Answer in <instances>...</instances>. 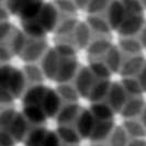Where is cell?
<instances>
[{"mask_svg":"<svg viewBox=\"0 0 146 146\" xmlns=\"http://www.w3.org/2000/svg\"><path fill=\"white\" fill-rule=\"evenodd\" d=\"M37 24L42 28L45 34L54 30L58 22V10L52 3H43L37 17L34 19Z\"/></svg>","mask_w":146,"mask_h":146,"instance_id":"2","label":"cell"},{"mask_svg":"<svg viewBox=\"0 0 146 146\" xmlns=\"http://www.w3.org/2000/svg\"><path fill=\"white\" fill-rule=\"evenodd\" d=\"M27 40L28 38L22 31H19L17 29L12 30L10 36L8 37L7 40V46L9 47L10 52L12 53V55H15V54L20 55L21 54L22 50L27 43Z\"/></svg>","mask_w":146,"mask_h":146,"instance_id":"19","label":"cell"},{"mask_svg":"<svg viewBox=\"0 0 146 146\" xmlns=\"http://www.w3.org/2000/svg\"><path fill=\"white\" fill-rule=\"evenodd\" d=\"M12 30H13V27L10 22H0V44L5 43L7 41L8 37L10 36V34L12 32Z\"/></svg>","mask_w":146,"mask_h":146,"instance_id":"37","label":"cell"},{"mask_svg":"<svg viewBox=\"0 0 146 146\" xmlns=\"http://www.w3.org/2000/svg\"><path fill=\"white\" fill-rule=\"evenodd\" d=\"M127 94L124 90L122 84L120 82H113L111 85V88L108 94V106L112 109V111L115 112H121L122 108L124 107L125 102L129 97H126Z\"/></svg>","mask_w":146,"mask_h":146,"instance_id":"6","label":"cell"},{"mask_svg":"<svg viewBox=\"0 0 146 146\" xmlns=\"http://www.w3.org/2000/svg\"><path fill=\"white\" fill-rule=\"evenodd\" d=\"M56 92L58 94L62 100H65L67 103H76L78 99V92L74 86L69 84H59Z\"/></svg>","mask_w":146,"mask_h":146,"instance_id":"28","label":"cell"},{"mask_svg":"<svg viewBox=\"0 0 146 146\" xmlns=\"http://www.w3.org/2000/svg\"><path fill=\"white\" fill-rule=\"evenodd\" d=\"M47 88L43 85H34L25 89L23 94V106H35L41 107Z\"/></svg>","mask_w":146,"mask_h":146,"instance_id":"14","label":"cell"},{"mask_svg":"<svg viewBox=\"0 0 146 146\" xmlns=\"http://www.w3.org/2000/svg\"><path fill=\"white\" fill-rule=\"evenodd\" d=\"M95 76L92 75L89 67L80 68L75 76V89L77 90L78 96L88 98L91 91V88L95 84Z\"/></svg>","mask_w":146,"mask_h":146,"instance_id":"3","label":"cell"},{"mask_svg":"<svg viewBox=\"0 0 146 146\" xmlns=\"http://www.w3.org/2000/svg\"><path fill=\"white\" fill-rule=\"evenodd\" d=\"M47 51L46 46V40L43 38H29L27 40V43L22 50L21 58L28 63V64H33L36 62L38 58H41Z\"/></svg>","mask_w":146,"mask_h":146,"instance_id":"1","label":"cell"},{"mask_svg":"<svg viewBox=\"0 0 146 146\" xmlns=\"http://www.w3.org/2000/svg\"><path fill=\"white\" fill-rule=\"evenodd\" d=\"M127 146H146V141L144 139H132L129 142Z\"/></svg>","mask_w":146,"mask_h":146,"instance_id":"46","label":"cell"},{"mask_svg":"<svg viewBox=\"0 0 146 146\" xmlns=\"http://www.w3.org/2000/svg\"><path fill=\"white\" fill-rule=\"evenodd\" d=\"M145 102L144 99L139 96V97H131L127 98L126 102H125L124 107L121 110V114L124 117L129 119H135V117L139 115L142 113V111L145 108Z\"/></svg>","mask_w":146,"mask_h":146,"instance_id":"15","label":"cell"},{"mask_svg":"<svg viewBox=\"0 0 146 146\" xmlns=\"http://www.w3.org/2000/svg\"><path fill=\"white\" fill-rule=\"evenodd\" d=\"M59 55L57 52L55 51V48H50L47 50L46 53L43 55L42 58V73L45 77L50 78V79H55L57 69H58L59 64Z\"/></svg>","mask_w":146,"mask_h":146,"instance_id":"9","label":"cell"},{"mask_svg":"<svg viewBox=\"0 0 146 146\" xmlns=\"http://www.w3.org/2000/svg\"><path fill=\"white\" fill-rule=\"evenodd\" d=\"M142 117H141V123L143 124V126L145 127V130H146V106H145V108H144V110L142 111Z\"/></svg>","mask_w":146,"mask_h":146,"instance_id":"47","label":"cell"},{"mask_svg":"<svg viewBox=\"0 0 146 146\" xmlns=\"http://www.w3.org/2000/svg\"><path fill=\"white\" fill-rule=\"evenodd\" d=\"M56 134L60 142H65L67 145H76L81 139L75 127L70 125H58Z\"/></svg>","mask_w":146,"mask_h":146,"instance_id":"20","label":"cell"},{"mask_svg":"<svg viewBox=\"0 0 146 146\" xmlns=\"http://www.w3.org/2000/svg\"><path fill=\"white\" fill-rule=\"evenodd\" d=\"M122 86H123L124 90L126 91V94H130L131 97H139L143 92L137 79L134 78V77L124 78L123 81H122Z\"/></svg>","mask_w":146,"mask_h":146,"instance_id":"33","label":"cell"},{"mask_svg":"<svg viewBox=\"0 0 146 146\" xmlns=\"http://www.w3.org/2000/svg\"><path fill=\"white\" fill-rule=\"evenodd\" d=\"M77 74V59L75 56L60 57L55 79L59 84H68Z\"/></svg>","mask_w":146,"mask_h":146,"instance_id":"4","label":"cell"},{"mask_svg":"<svg viewBox=\"0 0 146 146\" xmlns=\"http://www.w3.org/2000/svg\"><path fill=\"white\" fill-rule=\"evenodd\" d=\"M111 85L110 79H96L88 98L94 103L102 102V100L109 94Z\"/></svg>","mask_w":146,"mask_h":146,"instance_id":"18","label":"cell"},{"mask_svg":"<svg viewBox=\"0 0 146 146\" xmlns=\"http://www.w3.org/2000/svg\"><path fill=\"white\" fill-rule=\"evenodd\" d=\"M22 73L25 77V80L27 82H32V86L34 85H41V81H42V77L44 75L42 73V69L41 67H37L34 64H27L24 66Z\"/></svg>","mask_w":146,"mask_h":146,"instance_id":"26","label":"cell"},{"mask_svg":"<svg viewBox=\"0 0 146 146\" xmlns=\"http://www.w3.org/2000/svg\"><path fill=\"white\" fill-rule=\"evenodd\" d=\"M42 146H60V139H58L56 132L47 131L44 137Z\"/></svg>","mask_w":146,"mask_h":146,"instance_id":"38","label":"cell"},{"mask_svg":"<svg viewBox=\"0 0 146 146\" xmlns=\"http://www.w3.org/2000/svg\"><path fill=\"white\" fill-rule=\"evenodd\" d=\"M109 146H127L129 135L123 129V126H117L113 129L109 136Z\"/></svg>","mask_w":146,"mask_h":146,"instance_id":"29","label":"cell"},{"mask_svg":"<svg viewBox=\"0 0 146 146\" xmlns=\"http://www.w3.org/2000/svg\"><path fill=\"white\" fill-rule=\"evenodd\" d=\"M67 146H76V145H67Z\"/></svg>","mask_w":146,"mask_h":146,"instance_id":"49","label":"cell"},{"mask_svg":"<svg viewBox=\"0 0 146 146\" xmlns=\"http://www.w3.org/2000/svg\"><path fill=\"white\" fill-rule=\"evenodd\" d=\"M97 121H109L113 117V111L108 106V103L95 102L91 104L89 110Z\"/></svg>","mask_w":146,"mask_h":146,"instance_id":"22","label":"cell"},{"mask_svg":"<svg viewBox=\"0 0 146 146\" xmlns=\"http://www.w3.org/2000/svg\"><path fill=\"white\" fill-rule=\"evenodd\" d=\"M15 115L17 112L11 107H7L0 110V130H8Z\"/></svg>","mask_w":146,"mask_h":146,"instance_id":"34","label":"cell"},{"mask_svg":"<svg viewBox=\"0 0 146 146\" xmlns=\"http://www.w3.org/2000/svg\"><path fill=\"white\" fill-rule=\"evenodd\" d=\"M137 81H139V86L142 88L143 91H146V63L144 64L143 68L141 69V72L137 75Z\"/></svg>","mask_w":146,"mask_h":146,"instance_id":"43","label":"cell"},{"mask_svg":"<svg viewBox=\"0 0 146 146\" xmlns=\"http://www.w3.org/2000/svg\"><path fill=\"white\" fill-rule=\"evenodd\" d=\"M56 5H57V7L59 9L57 10H62V11H64L66 13H68V15H72V13H75L76 12V6H75V3L73 2H66V1H60V2H56Z\"/></svg>","mask_w":146,"mask_h":146,"instance_id":"42","label":"cell"},{"mask_svg":"<svg viewBox=\"0 0 146 146\" xmlns=\"http://www.w3.org/2000/svg\"><path fill=\"white\" fill-rule=\"evenodd\" d=\"M122 63H123V60L121 57V52L119 51L117 47L111 46V48L106 54L104 64L109 68L110 72H117V70H120Z\"/></svg>","mask_w":146,"mask_h":146,"instance_id":"25","label":"cell"},{"mask_svg":"<svg viewBox=\"0 0 146 146\" xmlns=\"http://www.w3.org/2000/svg\"><path fill=\"white\" fill-rule=\"evenodd\" d=\"M107 10V22L110 29H119L126 15L123 3L119 1L110 2Z\"/></svg>","mask_w":146,"mask_h":146,"instance_id":"10","label":"cell"},{"mask_svg":"<svg viewBox=\"0 0 146 146\" xmlns=\"http://www.w3.org/2000/svg\"><path fill=\"white\" fill-rule=\"evenodd\" d=\"M62 106H63L62 104V99L59 98L56 90L47 88L45 96L43 98V101L41 103V109L43 110L44 114L46 115V117H53L57 115Z\"/></svg>","mask_w":146,"mask_h":146,"instance_id":"8","label":"cell"},{"mask_svg":"<svg viewBox=\"0 0 146 146\" xmlns=\"http://www.w3.org/2000/svg\"><path fill=\"white\" fill-rule=\"evenodd\" d=\"M81 108L77 103H67L62 106L57 114V122L59 125H70L76 121Z\"/></svg>","mask_w":146,"mask_h":146,"instance_id":"17","label":"cell"},{"mask_svg":"<svg viewBox=\"0 0 146 146\" xmlns=\"http://www.w3.org/2000/svg\"><path fill=\"white\" fill-rule=\"evenodd\" d=\"M8 15H9V12L5 3H0V22L8 21Z\"/></svg>","mask_w":146,"mask_h":146,"instance_id":"44","label":"cell"},{"mask_svg":"<svg viewBox=\"0 0 146 146\" xmlns=\"http://www.w3.org/2000/svg\"><path fill=\"white\" fill-rule=\"evenodd\" d=\"M22 114L28 120V122H31L38 126H41V124H43L47 119L41 107H35V106H23Z\"/></svg>","mask_w":146,"mask_h":146,"instance_id":"21","label":"cell"},{"mask_svg":"<svg viewBox=\"0 0 146 146\" xmlns=\"http://www.w3.org/2000/svg\"><path fill=\"white\" fill-rule=\"evenodd\" d=\"M139 41L141 45H142V47H146V23L144 24L143 30L141 32V38H139Z\"/></svg>","mask_w":146,"mask_h":146,"instance_id":"45","label":"cell"},{"mask_svg":"<svg viewBox=\"0 0 146 146\" xmlns=\"http://www.w3.org/2000/svg\"><path fill=\"white\" fill-rule=\"evenodd\" d=\"M15 98L10 94L7 88H0V104L2 106H9L13 102Z\"/></svg>","mask_w":146,"mask_h":146,"instance_id":"41","label":"cell"},{"mask_svg":"<svg viewBox=\"0 0 146 146\" xmlns=\"http://www.w3.org/2000/svg\"><path fill=\"white\" fill-rule=\"evenodd\" d=\"M12 53L10 52L9 47L6 43L0 44V63L1 64H7L10 59L12 58Z\"/></svg>","mask_w":146,"mask_h":146,"instance_id":"40","label":"cell"},{"mask_svg":"<svg viewBox=\"0 0 146 146\" xmlns=\"http://www.w3.org/2000/svg\"><path fill=\"white\" fill-rule=\"evenodd\" d=\"M145 63V59L141 54L132 55L129 57L127 60H123L122 66L120 68V73L124 78H130V77L137 76Z\"/></svg>","mask_w":146,"mask_h":146,"instance_id":"12","label":"cell"},{"mask_svg":"<svg viewBox=\"0 0 146 146\" xmlns=\"http://www.w3.org/2000/svg\"><path fill=\"white\" fill-rule=\"evenodd\" d=\"M123 129L127 133V135H131L134 139H143L146 136V130L136 119H129L124 122Z\"/></svg>","mask_w":146,"mask_h":146,"instance_id":"23","label":"cell"},{"mask_svg":"<svg viewBox=\"0 0 146 146\" xmlns=\"http://www.w3.org/2000/svg\"><path fill=\"white\" fill-rule=\"evenodd\" d=\"M88 27H91L94 30H96L97 32H100V33H103V34H107L109 33L110 29L109 24L107 20L102 19L101 17L99 15H89L88 18Z\"/></svg>","mask_w":146,"mask_h":146,"instance_id":"32","label":"cell"},{"mask_svg":"<svg viewBox=\"0 0 146 146\" xmlns=\"http://www.w3.org/2000/svg\"><path fill=\"white\" fill-rule=\"evenodd\" d=\"M95 117H92L89 110L81 109L80 113L75 121V130L78 133L80 139H89L95 125Z\"/></svg>","mask_w":146,"mask_h":146,"instance_id":"7","label":"cell"},{"mask_svg":"<svg viewBox=\"0 0 146 146\" xmlns=\"http://www.w3.org/2000/svg\"><path fill=\"white\" fill-rule=\"evenodd\" d=\"M74 34H75V45L78 46L79 48H84L89 44L90 31H89L88 24L82 22L77 23L76 28L74 30Z\"/></svg>","mask_w":146,"mask_h":146,"instance_id":"24","label":"cell"},{"mask_svg":"<svg viewBox=\"0 0 146 146\" xmlns=\"http://www.w3.org/2000/svg\"><path fill=\"white\" fill-rule=\"evenodd\" d=\"M120 47L121 50L130 55H139L142 51V45L139 43V40L134 37H122L120 40Z\"/></svg>","mask_w":146,"mask_h":146,"instance_id":"30","label":"cell"},{"mask_svg":"<svg viewBox=\"0 0 146 146\" xmlns=\"http://www.w3.org/2000/svg\"><path fill=\"white\" fill-rule=\"evenodd\" d=\"M12 70H13V67L9 64H0V88L8 87V82Z\"/></svg>","mask_w":146,"mask_h":146,"instance_id":"35","label":"cell"},{"mask_svg":"<svg viewBox=\"0 0 146 146\" xmlns=\"http://www.w3.org/2000/svg\"><path fill=\"white\" fill-rule=\"evenodd\" d=\"M145 24L143 13L139 15H126L122 24L119 28V32L123 37H133L143 29Z\"/></svg>","mask_w":146,"mask_h":146,"instance_id":"5","label":"cell"},{"mask_svg":"<svg viewBox=\"0 0 146 146\" xmlns=\"http://www.w3.org/2000/svg\"><path fill=\"white\" fill-rule=\"evenodd\" d=\"M29 122L22 113H17L12 123L8 127V132L11 134L15 142L24 141L29 133Z\"/></svg>","mask_w":146,"mask_h":146,"instance_id":"11","label":"cell"},{"mask_svg":"<svg viewBox=\"0 0 146 146\" xmlns=\"http://www.w3.org/2000/svg\"><path fill=\"white\" fill-rule=\"evenodd\" d=\"M15 141L8 130H0V146H15Z\"/></svg>","mask_w":146,"mask_h":146,"instance_id":"39","label":"cell"},{"mask_svg":"<svg viewBox=\"0 0 146 146\" xmlns=\"http://www.w3.org/2000/svg\"><path fill=\"white\" fill-rule=\"evenodd\" d=\"M25 87H27V80H25V77L22 73V70L18 68H13L9 82H8V90L15 99V98L23 96L25 91Z\"/></svg>","mask_w":146,"mask_h":146,"instance_id":"13","label":"cell"},{"mask_svg":"<svg viewBox=\"0 0 146 146\" xmlns=\"http://www.w3.org/2000/svg\"><path fill=\"white\" fill-rule=\"evenodd\" d=\"M113 121H97L96 120L94 130L91 132V135L89 139L94 143H101L104 139H109L110 134L113 131Z\"/></svg>","mask_w":146,"mask_h":146,"instance_id":"16","label":"cell"},{"mask_svg":"<svg viewBox=\"0 0 146 146\" xmlns=\"http://www.w3.org/2000/svg\"><path fill=\"white\" fill-rule=\"evenodd\" d=\"M89 69L91 70L92 75L97 79H109L110 75H111L109 68L107 67V65L102 60L92 59L90 63V66H89Z\"/></svg>","mask_w":146,"mask_h":146,"instance_id":"31","label":"cell"},{"mask_svg":"<svg viewBox=\"0 0 146 146\" xmlns=\"http://www.w3.org/2000/svg\"><path fill=\"white\" fill-rule=\"evenodd\" d=\"M92 146H106V145H103L102 143H94Z\"/></svg>","mask_w":146,"mask_h":146,"instance_id":"48","label":"cell"},{"mask_svg":"<svg viewBox=\"0 0 146 146\" xmlns=\"http://www.w3.org/2000/svg\"><path fill=\"white\" fill-rule=\"evenodd\" d=\"M109 3L110 2H104V1H91L88 2L86 10L90 13V15H97L104 9H107Z\"/></svg>","mask_w":146,"mask_h":146,"instance_id":"36","label":"cell"},{"mask_svg":"<svg viewBox=\"0 0 146 146\" xmlns=\"http://www.w3.org/2000/svg\"><path fill=\"white\" fill-rule=\"evenodd\" d=\"M111 48V44L108 40L106 38H99L96 40L92 43L89 45V55L92 56L94 59H96L97 57H101L102 54H107V52Z\"/></svg>","mask_w":146,"mask_h":146,"instance_id":"27","label":"cell"}]
</instances>
